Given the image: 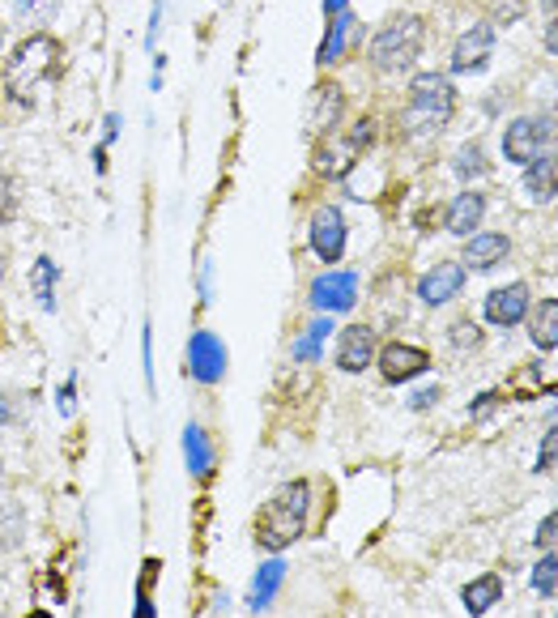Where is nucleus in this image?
<instances>
[{"instance_id": "f8f14e48", "label": "nucleus", "mask_w": 558, "mask_h": 618, "mask_svg": "<svg viewBox=\"0 0 558 618\" xmlns=\"http://www.w3.org/2000/svg\"><path fill=\"white\" fill-rule=\"evenodd\" d=\"M188 367H193V375L201 380V384H218L222 380V371H226V350H222V342L213 337V333H193V342H188Z\"/></svg>"}, {"instance_id": "2f4dec72", "label": "nucleus", "mask_w": 558, "mask_h": 618, "mask_svg": "<svg viewBox=\"0 0 558 618\" xmlns=\"http://www.w3.org/2000/svg\"><path fill=\"white\" fill-rule=\"evenodd\" d=\"M22 406H26V401H22V397H9V393H0V422H22Z\"/></svg>"}, {"instance_id": "79ce46f5", "label": "nucleus", "mask_w": 558, "mask_h": 618, "mask_svg": "<svg viewBox=\"0 0 558 618\" xmlns=\"http://www.w3.org/2000/svg\"><path fill=\"white\" fill-rule=\"evenodd\" d=\"M0 269H4V257H0Z\"/></svg>"}, {"instance_id": "0eeeda50", "label": "nucleus", "mask_w": 558, "mask_h": 618, "mask_svg": "<svg viewBox=\"0 0 558 618\" xmlns=\"http://www.w3.org/2000/svg\"><path fill=\"white\" fill-rule=\"evenodd\" d=\"M311 252L320 260H342L346 252V218L337 206H320L311 218Z\"/></svg>"}, {"instance_id": "4c0bfd02", "label": "nucleus", "mask_w": 558, "mask_h": 618, "mask_svg": "<svg viewBox=\"0 0 558 618\" xmlns=\"http://www.w3.org/2000/svg\"><path fill=\"white\" fill-rule=\"evenodd\" d=\"M435 401H439V388L431 384V388H418V393L409 397V410H431Z\"/></svg>"}, {"instance_id": "9b49d317", "label": "nucleus", "mask_w": 558, "mask_h": 618, "mask_svg": "<svg viewBox=\"0 0 558 618\" xmlns=\"http://www.w3.org/2000/svg\"><path fill=\"white\" fill-rule=\"evenodd\" d=\"M460 286H464V269H460L457 260H444V264H435L431 273H422L418 295H422L426 308H444L448 299H457Z\"/></svg>"}, {"instance_id": "aec40b11", "label": "nucleus", "mask_w": 558, "mask_h": 618, "mask_svg": "<svg viewBox=\"0 0 558 618\" xmlns=\"http://www.w3.org/2000/svg\"><path fill=\"white\" fill-rule=\"evenodd\" d=\"M337 22H333V30H328V39H324V48H320V64H333L337 55L350 52V44H355L358 35V22L342 9V13H333Z\"/></svg>"}, {"instance_id": "f03ea898", "label": "nucleus", "mask_w": 558, "mask_h": 618, "mask_svg": "<svg viewBox=\"0 0 558 618\" xmlns=\"http://www.w3.org/2000/svg\"><path fill=\"white\" fill-rule=\"evenodd\" d=\"M307 512H311V486H307L303 478L277 486V491L264 499L260 516H256V546L269 551V555L295 546L307 533Z\"/></svg>"}, {"instance_id": "f257e3e1", "label": "nucleus", "mask_w": 558, "mask_h": 618, "mask_svg": "<svg viewBox=\"0 0 558 618\" xmlns=\"http://www.w3.org/2000/svg\"><path fill=\"white\" fill-rule=\"evenodd\" d=\"M55 77H60V44L51 35L22 39L17 52L9 55V64H4V90H9L13 103L22 107L39 103L48 95V86H55Z\"/></svg>"}, {"instance_id": "dca6fc26", "label": "nucleus", "mask_w": 558, "mask_h": 618, "mask_svg": "<svg viewBox=\"0 0 558 618\" xmlns=\"http://www.w3.org/2000/svg\"><path fill=\"white\" fill-rule=\"evenodd\" d=\"M508 252H511L508 235H499V231H473V239L464 244V264H473L478 273H486V269H495Z\"/></svg>"}, {"instance_id": "a19ab883", "label": "nucleus", "mask_w": 558, "mask_h": 618, "mask_svg": "<svg viewBox=\"0 0 558 618\" xmlns=\"http://www.w3.org/2000/svg\"><path fill=\"white\" fill-rule=\"evenodd\" d=\"M324 4H328V13H342V9H346V0H324Z\"/></svg>"}, {"instance_id": "ea45409f", "label": "nucleus", "mask_w": 558, "mask_h": 618, "mask_svg": "<svg viewBox=\"0 0 558 618\" xmlns=\"http://www.w3.org/2000/svg\"><path fill=\"white\" fill-rule=\"evenodd\" d=\"M141 355H146V384L153 388V333H150V324H146V333H141Z\"/></svg>"}, {"instance_id": "a211bd4d", "label": "nucleus", "mask_w": 558, "mask_h": 618, "mask_svg": "<svg viewBox=\"0 0 558 618\" xmlns=\"http://www.w3.org/2000/svg\"><path fill=\"white\" fill-rule=\"evenodd\" d=\"M482 213H486V197L482 193H460L457 201L448 206V231L452 235H473L482 226Z\"/></svg>"}, {"instance_id": "e433bc0d", "label": "nucleus", "mask_w": 558, "mask_h": 618, "mask_svg": "<svg viewBox=\"0 0 558 618\" xmlns=\"http://www.w3.org/2000/svg\"><path fill=\"white\" fill-rule=\"evenodd\" d=\"M9 218H13V180L0 175V222H9Z\"/></svg>"}, {"instance_id": "37998d69", "label": "nucleus", "mask_w": 558, "mask_h": 618, "mask_svg": "<svg viewBox=\"0 0 558 618\" xmlns=\"http://www.w3.org/2000/svg\"><path fill=\"white\" fill-rule=\"evenodd\" d=\"M0 589H4V580H0Z\"/></svg>"}, {"instance_id": "58836bf2", "label": "nucleus", "mask_w": 558, "mask_h": 618, "mask_svg": "<svg viewBox=\"0 0 558 618\" xmlns=\"http://www.w3.org/2000/svg\"><path fill=\"white\" fill-rule=\"evenodd\" d=\"M495 406H499V393H482V397H473V406H469V410H473V422H478V418H486Z\"/></svg>"}, {"instance_id": "c85d7f7f", "label": "nucleus", "mask_w": 558, "mask_h": 618, "mask_svg": "<svg viewBox=\"0 0 558 618\" xmlns=\"http://www.w3.org/2000/svg\"><path fill=\"white\" fill-rule=\"evenodd\" d=\"M13 9H17L22 22H35V26H39V22H48L51 13L60 9V0H17Z\"/></svg>"}, {"instance_id": "7c9ffc66", "label": "nucleus", "mask_w": 558, "mask_h": 618, "mask_svg": "<svg viewBox=\"0 0 558 618\" xmlns=\"http://www.w3.org/2000/svg\"><path fill=\"white\" fill-rule=\"evenodd\" d=\"M452 342H457V350H478L486 337H482V329H478V324L460 320V324H452Z\"/></svg>"}, {"instance_id": "2eb2a0df", "label": "nucleus", "mask_w": 558, "mask_h": 618, "mask_svg": "<svg viewBox=\"0 0 558 618\" xmlns=\"http://www.w3.org/2000/svg\"><path fill=\"white\" fill-rule=\"evenodd\" d=\"M375 359V329L371 324H350L346 333H342V342H337V362H342V371H367Z\"/></svg>"}, {"instance_id": "393cba45", "label": "nucleus", "mask_w": 558, "mask_h": 618, "mask_svg": "<svg viewBox=\"0 0 558 618\" xmlns=\"http://www.w3.org/2000/svg\"><path fill=\"white\" fill-rule=\"evenodd\" d=\"M22 533H26V516H22V508L13 499H4L0 504V551L22 546Z\"/></svg>"}, {"instance_id": "412c9836", "label": "nucleus", "mask_w": 558, "mask_h": 618, "mask_svg": "<svg viewBox=\"0 0 558 618\" xmlns=\"http://www.w3.org/2000/svg\"><path fill=\"white\" fill-rule=\"evenodd\" d=\"M524 184H529V193H533L542 206H550V201H555V154L533 158V162H529Z\"/></svg>"}, {"instance_id": "bb28decb", "label": "nucleus", "mask_w": 558, "mask_h": 618, "mask_svg": "<svg viewBox=\"0 0 558 618\" xmlns=\"http://www.w3.org/2000/svg\"><path fill=\"white\" fill-rule=\"evenodd\" d=\"M452 171H457V180H478V175H486V154H482V146H478V141L460 146V154L452 158Z\"/></svg>"}, {"instance_id": "9d476101", "label": "nucleus", "mask_w": 558, "mask_h": 618, "mask_svg": "<svg viewBox=\"0 0 558 618\" xmlns=\"http://www.w3.org/2000/svg\"><path fill=\"white\" fill-rule=\"evenodd\" d=\"M491 52H495V26H491V22H478V26H469L457 39V48H452V69H457V73H482Z\"/></svg>"}, {"instance_id": "c756f323", "label": "nucleus", "mask_w": 558, "mask_h": 618, "mask_svg": "<svg viewBox=\"0 0 558 618\" xmlns=\"http://www.w3.org/2000/svg\"><path fill=\"white\" fill-rule=\"evenodd\" d=\"M328 333H333V329H328V320H315V324H311V333H303V342H299V359H307V362L320 359V342H324Z\"/></svg>"}, {"instance_id": "1a4fd4ad", "label": "nucleus", "mask_w": 558, "mask_h": 618, "mask_svg": "<svg viewBox=\"0 0 558 618\" xmlns=\"http://www.w3.org/2000/svg\"><path fill=\"white\" fill-rule=\"evenodd\" d=\"M422 371H431V355H426L422 346L388 342V346L380 350V375H384L388 384H406V380L422 375Z\"/></svg>"}, {"instance_id": "20e7f679", "label": "nucleus", "mask_w": 558, "mask_h": 618, "mask_svg": "<svg viewBox=\"0 0 558 618\" xmlns=\"http://www.w3.org/2000/svg\"><path fill=\"white\" fill-rule=\"evenodd\" d=\"M422 35H426L422 17H413V13L388 17L371 39V64L384 69V73H406L422 52Z\"/></svg>"}, {"instance_id": "a878e982", "label": "nucleus", "mask_w": 558, "mask_h": 618, "mask_svg": "<svg viewBox=\"0 0 558 618\" xmlns=\"http://www.w3.org/2000/svg\"><path fill=\"white\" fill-rule=\"evenodd\" d=\"M550 388V380H546V371L537 367V362H529V367H520L516 375H511V393L516 397H542Z\"/></svg>"}, {"instance_id": "423d86ee", "label": "nucleus", "mask_w": 558, "mask_h": 618, "mask_svg": "<svg viewBox=\"0 0 558 618\" xmlns=\"http://www.w3.org/2000/svg\"><path fill=\"white\" fill-rule=\"evenodd\" d=\"M550 133H555V124L550 120H542V115H524V120H511L508 133H504V154L511 162H533V158L550 154Z\"/></svg>"}, {"instance_id": "ddd939ff", "label": "nucleus", "mask_w": 558, "mask_h": 618, "mask_svg": "<svg viewBox=\"0 0 558 618\" xmlns=\"http://www.w3.org/2000/svg\"><path fill=\"white\" fill-rule=\"evenodd\" d=\"M342 111H346V95H342V86L320 82V86L311 90V99H307V124H311V133H315V137H324V133L342 120Z\"/></svg>"}, {"instance_id": "5701e85b", "label": "nucleus", "mask_w": 558, "mask_h": 618, "mask_svg": "<svg viewBox=\"0 0 558 618\" xmlns=\"http://www.w3.org/2000/svg\"><path fill=\"white\" fill-rule=\"evenodd\" d=\"M55 282H60L55 260L51 257L35 260V269H30V291H35V299H39V308L44 311H55Z\"/></svg>"}, {"instance_id": "4468645a", "label": "nucleus", "mask_w": 558, "mask_h": 618, "mask_svg": "<svg viewBox=\"0 0 558 618\" xmlns=\"http://www.w3.org/2000/svg\"><path fill=\"white\" fill-rule=\"evenodd\" d=\"M524 311H529V286L524 282H511V286H499V291L486 295V320L499 324V329L520 324Z\"/></svg>"}, {"instance_id": "473e14b6", "label": "nucleus", "mask_w": 558, "mask_h": 618, "mask_svg": "<svg viewBox=\"0 0 558 618\" xmlns=\"http://www.w3.org/2000/svg\"><path fill=\"white\" fill-rule=\"evenodd\" d=\"M524 17V0H499L495 4V22H520Z\"/></svg>"}, {"instance_id": "f3484780", "label": "nucleus", "mask_w": 558, "mask_h": 618, "mask_svg": "<svg viewBox=\"0 0 558 618\" xmlns=\"http://www.w3.org/2000/svg\"><path fill=\"white\" fill-rule=\"evenodd\" d=\"M524 320H529V342L550 355L558 346V299H546V304H537V308L529 304Z\"/></svg>"}, {"instance_id": "6ab92c4d", "label": "nucleus", "mask_w": 558, "mask_h": 618, "mask_svg": "<svg viewBox=\"0 0 558 618\" xmlns=\"http://www.w3.org/2000/svg\"><path fill=\"white\" fill-rule=\"evenodd\" d=\"M460 597H464V610H469V615H486V610L504 597V580H499L495 571H486V576H478L473 584H464Z\"/></svg>"}, {"instance_id": "cd10ccee", "label": "nucleus", "mask_w": 558, "mask_h": 618, "mask_svg": "<svg viewBox=\"0 0 558 618\" xmlns=\"http://www.w3.org/2000/svg\"><path fill=\"white\" fill-rule=\"evenodd\" d=\"M555 576H558V559H555V551H546L537 571H533V589H537L542 597H555Z\"/></svg>"}, {"instance_id": "b1692460", "label": "nucleus", "mask_w": 558, "mask_h": 618, "mask_svg": "<svg viewBox=\"0 0 558 618\" xmlns=\"http://www.w3.org/2000/svg\"><path fill=\"white\" fill-rule=\"evenodd\" d=\"M184 457H188V469L201 478L209 473V465H213V453H209V435H204L201 427L193 422L188 431H184Z\"/></svg>"}, {"instance_id": "72a5a7b5", "label": "nucleus", "mask_w": 558, "mask_h": 618, "mask_svg": "<svg viewBox=\"0 0 558 618\" xmlns=\"http://www.w3.org/2000/svg\"><path fill=\"white\" fill-rule=\"evenodd\" d=\"M55 401H60V413H64V418L77 410V384H73V375L60 384V397H55Z\"/></svg>"}, {"instance_id": "f704fd0d", "label": "nucleus", "mask_w": 558, "mask_h": 618, "mask_svg": "<svg viewBox=\"0 0 558 618\" xmlns=\"http://www.w3.org/2000/svg\"><path fill=\"white\" fill-rule=\"evenodd\" d=\"M555 529H558V516L546 512L542 529H537V546H542V551H555Z\"/></svg>"}, {"instance_id": "39448f33", "label": "nucleus", "mask_w": 558, "mask_h": 618, "mask_svg": "<svg viewBox=\"0 0 558 618\" xmlns=\"http://www.w3.org/2000/svg\"><path fill=\"white\" fill-rule=\"evenodd\" d=\"M371 137H375V120H371V115L355 120V128H350V133H333V137H324V141L315 146V154H311L315 175H324V180H342V175H350V166H355L358 158H362V150L371 146Z\"/></svg>"}, {"instance_id": "7ed1b4c3", "label": "nucleus", "mask_w": 558, "mask_h": 618, "mask_svg": "<svg viewBox=\"0 0 558 618\" xmlns=\"http://www.w3.org/2000/svg\"><path fill=\"white\" fill-rule=\"evenodd\" d=\"M452 107H457V90L444 73H418L409 82V107L401 124L406 133H435L452 120Z\"/></svg>"}, {"instance_id": "c9c22d12", "label": "nucleus", "mask_w": 558, "mask_h": 618, "mask_svg": "<svg viewBox=\"0 0 558 618\" xmlns=\"http://www.w3.org/2000/svg\"><path fill=\"white\" fill-rule=\"evenodd\" d=\"M555 440H558V431L550 427L546 431V440H542V457H537V473H546L550 465H555Z\"/></svg>"}, {"instance_id": "4be33fe9", "label": "nucleus", "mask_w": 558, "mask_h": 618, "mask_svg": "<svg viewBox=\"0 0 558 618\" xmlns=\"http://www.w3.org/2000/svg\"><path fill=\"white\" fill-rule=\"evenodd\" d=\"M282 576H286L282 559H269V564L256 571L252 597H248V606H252V610H264V606H269V602L277 597V584H282Z\"/></svg>"}, {"instance_id": "6e6552de", "label": "nucleus", "mask_w": 558, "mask_h": 618, "mask_svg": "<svg viewBox=\"0 0 558 618\" xmlns=\"http://www.w3.org/2000/svg\"><path fill=\"white\" fill-rule=\"evenodd\" d=\"M358 299V273L342 269V273H320L311 282V308L320 311H350Z\"/></svg>"}]
</instances>
